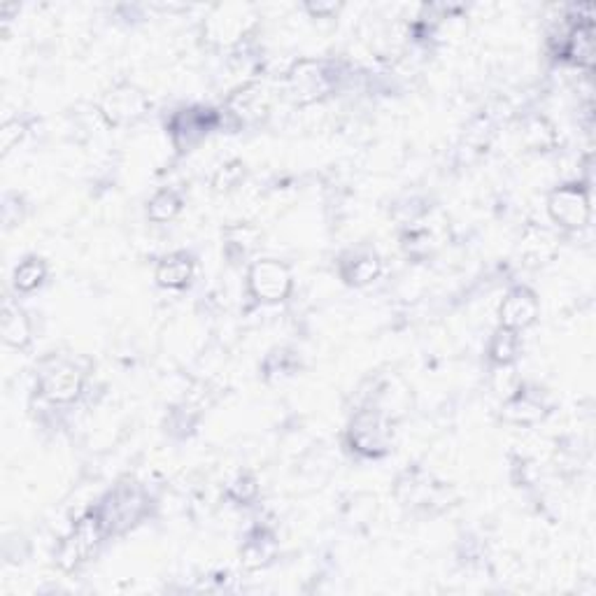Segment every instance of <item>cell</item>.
<instances>
[{"mask_svg": "<svg viewBox=\"0 0 596 596\" xmlns=\"http://www.w3.org/2000/svg\"><path fill=\"white\" fill-rule=\"evenodd\" d=\"M249 289L259 301H282L291 291V273L275 259H261L249 268Z\"/></svg>", "mask_w": 596, "mask_h": 596, "instance_id": "obj_1", "label": "cell"}, {"mask_svg": "<svg viewBox=\"0 0 596 596\" xmlns=\"http://www.w3.org/2000/svg\"><path fill=\"white\" fill-rule=\"evenodd\" d=\"M106 533V524H103L101 515H89V518L79 520L77 527L73 529L66 543L58 550V561L64 569H73L82 560H86V554L96 548V543L103 539Z\"/></svg>", "mask_w": 596, "mask_h": 596, "instance_id": "obj_2", "label": "cell"}, {"mask_svg": "<svg viewBox=\"0 0 596 596\" xmlns=\"http://www.w3.org/2000/svg\"><path fill=\"white\" fill-rule=\"evenodd\" d=\"M349 440L359 452L378 457L385 454L389 448V427L382 419V415L373 410H364L354 417L352 429H349Z\"/></svg>", "mask_w": 596, "mask_h": 596, "instance_id": "obj_3", "label": "cell"}, {"mask_svg": "<svg viewBox=\"0 0 596 596\" xmlns=\"http://www.w3.org/2000/svg\"><path fill=\"white\" fill-rule=\"evenodd\" d=\"M550 215L557 224L569 228L585 227L590 219V201L578 187H561L550 196Z\"/></svg>", "mask_w": 596, "mask_h": 596, "instance_id": "obj_4", "label": "cell"}, {"mask_svg": "<svg viewBox=\"0 0 596 596\" xmlns=\"http://www.w3.org/2000/svg\"><path fill=\"white\" fill-rule=\"evenodd\" d=\"M331 86L327 68L315 61H301L289 75V94L294 101L310 103L317 101L319 96L327 94Z\"/></svg>", "mask_w": 596, "mask_h": 596, "instance_id": "obj_5", "label": "cell"}, {"mask_svg": "<svg viewBox=\"0 0 596 596\" xmlns=\"http://www.w3.org/2000/svg\"><path fill=\"white\" fill-rule=\"evenodd\" d=\"M145 110H147V98L143 96V91H137L131 85L116 86L103 98V115L112 124L133 122L137 116H143Z\"/></svg>", "mask_w": 596, "mask_h": 596, "instance_id": "obj_6", "label": "cell"}, {"mask_svg": "<svg viewBox=\"0 0 596 596\" xmlns=\"http://www.w3.org/2000/svg\"><path fill=\"white\" fill-rule=\"evenodd\" d=\"M43 394L54 403H68L82 389V373L75 366L56 364L43 373Z\"/></svg>", "mask_w": 596, "mask_h": 596, "instance_id": "obj_7", "label": "cell"}, {"mask_svg": "<svg viewBox=\"0 0 596 596\" xmlns=\"http://www.w3.org/2000/svg\"><path fill=\"white\" fill-rule=\"evenodd\" d=\"M539 315V303L536 296L529 289H515L503 298L501 303V327L510 331H520L533 324Z\"/></svg>", "mask_w": 596, "mask_h": 596, "instance_id": "obj_8", "label": "cell"}, {"mask_svg": "<svg viewBox=\"0 0 596 596\" xmlns=\"http://www.w3.org/2000/svg\"><path fill=\"white\" fill-rule=\"evenodd\" d=\"M233 115L243 122H257L268 112V94L261 86H245L228 101Z\"/></svg>", "mask_w": 596, "mask_h": 596, "instance_id": "obj_9", "label": "cell"}, {"mask_svg": "<svg viewBox=\"0 0 596 596\" xmlns=\"http://www.w3.org/2000/svg\"><path fill=\"white\" fill-rule=\"evenodd\" d=\"M140 510H143V499H140L137 491H116L112 496L110 506L103 510L101 520L106 527H110V524H131L140 515Z\"/></svg>", "mask_w": 596, "mask_h": 596, "instance_id": "obj_10", "label": "cell"}, {"mask_svg": "<svg viewBox=\"0 0 596 596\" xmlns=\"http://www.w3.org/2000/svg\"><path fill=\"white\" fill-rule=\"evenodd\" d=\"M0 331H3V340L10 348H24L31 340V324L24 310L15 306L12 301H5L3 306V322H0Z\"/></svg>", "mask_w": 596, "mask_h": 596, "instance_id": "obj_11", "label": "cell"}, {"mask_svg": "<svg viewBox=\"0 0 596 596\" xmlns=\"http://www.w3.org/2000/svg\"><path fill=\"white\" fill-rule=\"evenodd\" d=\"M191 275H194V264L185 254H173L168 259H164L157 268L158 285L168 287V289H182L189 285Z\"/></svg>", "mask_w": 596, "mask_h": 596, "instance_id": "obj_12", "label": "cell"}, {"mask_svg": "<svg viewBox=\"0 0 596 596\" xmlns=\"http://www.w3.org/2000/svg\"><path fill=\"white\" fill-rule=\"evenodd\" d=\"M207 128H210V124H207V115L189 110L175 119L173 131H175V137L187 136V145H189V143H194V140H198L201 136H206Z\"/></svg>", "mask_w": 596, "mask_h": 596, "instance_id": "obj_13", "label": "cell"}, {"mask_svg": "<svg viewBox=\"0 0 596 596\" xmlns=\"http://www.w3.org/2000/svg\"><path fill=\"white\" fill-rule=\"evenodd\" d=\"M515 333L518 331H510V328L501 327L496 331V336L491 338L490 354L496 364L508 366L515 359V354H518V336H515Z\"/></svg>", "mask_w": 596, "mask_h": 596, "instance_id": "obj_14", "label": "cell"}, {"mask_svg": "<svg viewBox=\"0 0 596 596\" xmlns=\"http://www.w3.org/2000/svg\"><path fill=\"white\" fill-rule=\"evenodd\" d=\"M45 275V264L40 259H26L19 268L15 270V287L19 291H33L35 287L43 285Z\"/></svg>", "mask_w": 596, "mask_h": 596, "instance_id": "obj_15", "label": "cell"}, {"mask_svg": "<svg viewBox=\"0 0 596 596\" xmlns=\"http://www.w3.org/2000/svg\"><path fill=\"white\" fill-rule=\"evenodd\" d=\"M182 207V201L180 196L175 194V191H161V194H157L152 198V203H149V217H152L154 222H168V219H173L177 212H180Z\"/></svg>", "mask_w": 596, "mask_h": 596, "instance_id": "obj_16", "label": "cell"}, {"mask_svg": "<svg viewBox=\"0 0 596 596\" xmlns=\"http://www.w3.org/2000/svg\"><path fill=\"white\" fill-rule=\"evenodd\" d=\"M569 54L578 64H590L591 61V26L573 28L569 37Z\"/></svg>", "mask_w": 596, "mask_h": 596, "instance_id": "obj_17", "label": "cell"}, {"mask_svg": "<svg viewBox=\"0 0 596 596\" xmlns=\"http://www.w3.org/2000/svg\"><path fill=\"white\" fill-rule=\"evenodd\" d=\"M380 273V261L373 254H366V257H359V259L352 264V270L348 273L349 282H357V285H364V282H370L373 278H378Z\"/></svg>", "mask_w": 596, "mask_h": 596, "instance_id": "obj_18", "label": "cell"}, {"mask_svg": "<svg viewBox=\"0 0 596 596\" xmlns=\"http://www.w3.org/2000/svg\"><path fill=\"white\" fill-rule=\"evenodd\" d=\"M543 415L539 403L529 401V399H515V401L508 403V417H510L512 422H522V424H531L536 422L539 417Z\"/></svg>", "mask_w": 596, "mask_h": 596, "instance_id": "obj_19", "label": "cell"}, {"mask_svg": "<svg viewBox=\"0 0 596 596\" xmlns=\"http://www.w3.org/2000/svg\"><path fill=\"white\" fill-rule=\"evenodd\" d=\"M22 136H24V126L19 124V119H16V122H7L5 126H3V131H0L3 152H10V149L22 140Z\"/></svg>", "mask_w": 596, "mask_h": 596, "instance_id": "obj_20", "label": "cell"}, {"mask_svg": "<svg viewBox=\"0 0 596 596\" xmlns=\"http://www.w3.org/2000/svg\"><path fill=\"white\" fill-rule=\"evenodd\" d=\"M240 175H243V168H240V164L227 166V168H224L222 173L217 175V180H215L217 189H228V187H233V185H236L237 177H240Z\"/></svg>", "mask_w": 596, "mask_h": 596, "instance_id": "obj_21", "label": "cell"}, {"mask_svg": "<svg viewBox=\"0 0 596 596\" xmlns=\"http://www.w3.org/2000/svg\"><path fill=\"white\" fill-rule=\"evenodd\" d=\"M228 491H231V496L233 499H237V501H247V499H252L254 496L257 487H254V482L249 480V478H237Z\"/></svg>", "mask_w": 596, "mask_h": 596, "instance_id": "obj_22", "label": "cell"}]
</instances>
